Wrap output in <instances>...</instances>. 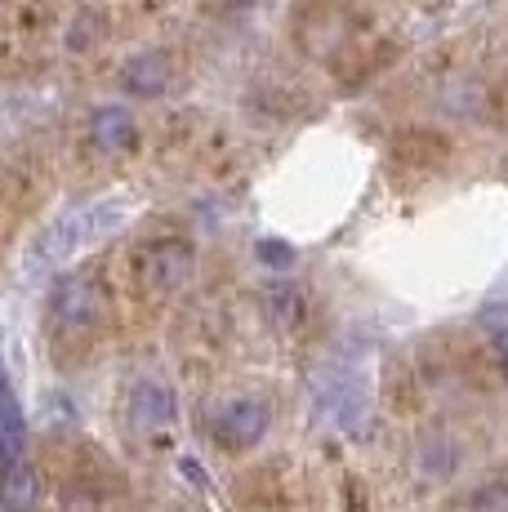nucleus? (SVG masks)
Wrapping results in <instances>:
<instances>
[{
	"label": "nucleus",
	"mask_w": 508,
	"mask_h": 512,
	"mask_svg": "<svg viewBox=\"0 0 508 512\" xmlns=\"http://www.w3.org/2000/svg\"><path fill=\"white\" fill-rule=\"evenodd\" d=\"M174 415H179V401H174V392L165 388V383H156V379L134 383V392H130V423L134 428L161 432L174 423Z\"/></svg>",
	"instance_id": "nucleus-7"
},
{
	"label": "nucleus",
	"mask_w": 508,
	"mask_h": 512,
	"mask_svg": "<svg viewBox=\"0 0 508 512\" xmlns=\"http://www.w3.org/2000/svg\"><path fill=\"white\" fill-rule=\"evenodd\" d=\"M482 103H486V94H482L477 81H451L442 90V107L455 112V116H464V121H473V116L482 112Z\"/></svg>",
	"instance_id": "nucleus-12"
},
{
	"label": "nucleus",
	"mask_w": 508,
	"mask_h": 512,
	"mask_svg": "<svg viewBox=\"0 0 508 512\" xmlns=\"http://www.w3.org/2000/svg\"><path fill=\"white\" fill-rule=\"evenodd\" d=\"M468 512H508V477H486L468 490Z\"/></svg>",
	"instance_id": "nucleus-13"
},
{
	"label": "nucleus",
	"mask_w": 508,
	"mask_h": 512,
	"mask_svg": "<svg viewBox=\"0 0 508 512\" xmlns=\"http://www.w3.org/2000/svg\"><path fill=\"white\" fill-rule=\"evenodd\" d=\"M459 468V441L446 432H424L415 441V472L428 481H446Z\"/></svg>",
	"instance_id": "nucleus-10"
},
{
	"label": "nucleus",
	"mask_w": 508,
	"mask_h": 512,
	"mask_svg": "<svg viewBox=\"0 0 508 512\" xmlns=\"http://www.w3.org/2000/svg\"><path fill=\"white\" fill-rule=\"evenodd\" d=\"M107 299L90 272H63L50 285V326L63 334H85L99 326Z\"/></svg>",
	"instance_id": "nucleus-3"
},
{
	"label": "nucleus",
	"mask_w": 508,
	"mask_h": 512,
	"mask_svg": "<svg viewBox=\"0 0 508 512\" xmlns=\"http://www.w3.org/2000/svg\"><path fill=\"white\" fill-rule=\"evenodd\" d=\"M36 499H41V481L27 459H14V464H0V508L5 512H32Z\"/></svg>",
	"instance_id": "nucleus-11"
},
{
	"label": "nucleus",
	"mask_w": 508,
	"mask_h": 512,
	"mask_svg": "<svg viewBox=\"0 0 508 512\" xmlns=\"http://www.w3.org/2000/svg\"><path fill=\"white\" fill-rule=\"evenodd\" d=\"M134 139H139V125H134V116L125 112L121 103L94 107V116H90V143L99 147V152L121 156V152H130V147H134Z\"/></svg>",
	"instance_id": "nucleus-8"
},
{
	"label": "nucleus",
	"mask_w": 508,
	"mask_h": 512,
	"mask_svg": "<svg viewBox=\"0 0 508 512\" xmlns=\"http://www.w3.org/2000/svg\"><path fill=\"white\" fill-rule=\"evenodd\" d=\"M170 54H161V49H139V54L125 58L121 67V90L134 94V98H156L170 90Z\"/></svg>",
	"instance_id": "nucleus-6"
},
{
	"label": "nucleus",
	"mask_w": 508,
	"mask_h": 512,
	"mask_svg": "<svg viewBox=\"0 0 508 512\" xmlns=\"http://www.w3.org/2000/svg\"><path fill=\"white\" fill-rule=\"evenodd\" d=\"M27 459V419L14 397V383L0 374V464Z\"/></svg>",
	"instance_id": "nucleus-9"
},
{
	"label": "nucleus",
	"mask_w": 508,
	"mask_h": 512,
	"mask_svg": "<svg viewBox=\"0 0 508 512\" xmlns=\"http://www.w3.org/2000/svg\"><path fill=\"white\" fill-rule=\"evenodd\" d=\"M312 392H317V406L348 437H366L370 432V392L357 374H348L344 366H321L317 379H312Z\"/></svg>",
	"instance_id": "nucleus-2"
},
{
	"label": "nucleus",
	"mask_w": 508,
	"mask_h": 512,
	"mask_svg": "<svg viewBox=\"0 0 508 512\" xmlns=\"http://www.w3.org/2000/svg\"><path fill=\"white\" fill-rule=\"evenodd\" d=\"M495 352H500V366H504V374H508V330L500 334V343H495Z\"/></svg>",
	"instance_id": "nucleus-15"
},
{
	"label": "nucleus",
	"mask_w": 508,
	"mask_h": 512,
	"mask_svg": "<svg viewBox=\"0 0 508 512\" xmlns=\"http://www.w3.org/2000/svg\"><path fill=\"white\" fill-rule=\"evenodd\" d=\"M192 268H197V250L188 241H152L134 254V272L148 294H174L179 285H188Z\"/></svg>",
	"instance_id": "nucleus-4"
},
{
	"label": "nucleus",
	"mask_w": 508,
	"mask_h": 512,
	"mask_svg": "<svg viewBox=\"0 0 508 512\" xmlns=\"http://www.w3.org/2000/svg\"><path fill=\"white\" fill-rule=\"evenodd\" d=\"M259 259L281 263V268H286V263L295 259V254H290V245H281V241H263V245H259Z\"/></svg>",
	"instance_id": "nucleus-14"
},
{
	"label": "nucleus",
	"mask_w": 508,
	"mask_h": 512,
	"mask_svg": "<svg viewBox=\"0 0 508 512\" xmlns=\"http://www.w3.org/2000/svg\"><path fill=\"white\" fill-rule=\"evenodd\" d=\"M121 219H125V201H121V196H103V201L76 205L72 214H63V219L50 223V228L36 236L32 254H27V272H45V268L67 263L72 254H81L85 245L112 236L116 228H121Z\"/></svg>",
	"instance_id": "nucleus-1"
},
{
	"label": "nucleus",
	"mask_w": 508,
	"mask_h": 512,
	"mask_svg": "<svg viewBox=\"0 0 508 512\" xmlns=\"http://www.w3.org/2000/svg\"><path fill=\"white\" fill-rule=\"evenodd\" d=\"M263 432H268V406L254 397L223 401L210 419V437L219 450H250Z\"/></svg>",
	"instance_id": "nucleus-5"
}]
</instances>
